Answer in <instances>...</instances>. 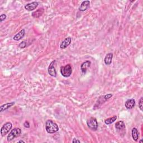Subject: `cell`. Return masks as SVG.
Masks as SVG:
<instances>
[{"instance_id": "obj_12", "label": "cell", "mask_w": 143, "mask_h": 143, "mask_svg": "<svg viewBox=\"0 0 143 143\" xmlns=\"http://www.w3.org/2000/svg\"><path fill=\"white\" fill-rule=\"evenodd\" d=\"M90 5V1H84L82 2L81 6L79 7V10L81 12L86 11Z\"/></svg>"}, {"instance_id": "obj_20", "label": "cell", "mask_w": 143, "mask_h": 143, "mask_svg": "<svg viewBox=\"0 0 143 143\" xmlns=\"http://www.w3.org/2000/svg\"><path fill=\"white\" fill-rule=\"evenodd\" d=\"M26 46H27V43H26V40H24V41H22L19 45V47L20 48H22V49L25 48Z\"/></svg>"}, {"instance_id": "obj_3", "label": "cell", "mask_w": 143, "mask_h": 143, "mask_svg": "<svg viewBox=\"0 0 143 143\" xmlns=\"http://www.w3.org/2000/svg\"><path fill=\"white\" fill-rule=\"evenodd\" d=\"M112 97V95L111 93L107 94V95L101 96L100 98L97 100L96 103L95 104V106H94L93 109H96V108H99L100 106H101L103 103L106 102L107 100L109 99L111 97Z\"/></svg>"}, {"instance_id": "obj_7", "label": "cell", "mask_w": 143, "mask_h": 143, "mask_svg": "<svg viewBox=\"0 0 143 143\" xmlns=\"http://www.w3.org/2000/svg\"><path fill=\"white\" fill-rule=\"evenodd\" d=\"M55 62H56V60H53V61H52L50 63L49 66L48 67V71L49 74L50 76H51V77H56L57 76V72L54 67Z\"/></svg>"}, {"instance_id": "obj_22", "label": "cell", "mask_w": 143, "mask_h": 143, "mask_svg": "<svg viewBox=\"0 0 143 143\" xmlns=\"http://www.w3.org/2000/svg\"><path fill=\"white\" fill-rule=\"evenodd\" d=\"M6 19V15L5 14H2L0 16V21H1V22H2V21L5 20Z\"/></svg>"}, {"instance_id": "obj_11", "label": "cell", "mask_w": 143, "mask_h": 143, "mask_svg": "<svg viewBox=\"0 0 143 143\" xmlns=\"http://www.w3.org/2000/svg\"><path fill=\"white\" fill-rule=\"evenodd\" d=\"M91 62L89 61V60H87V61L82 63L81 66V69L82 72L84 74L86 73L87 69L91 66Z\"/></svg>"}, {"instance_id": "obj_5", "label": "cell", "mask_w": 143, "mask_h": 143, "mask_svg": "<svg viewBox=\"0 0 143 143\" xmlns=\"http://www.w3.org/2000/svg\"><path fill=\"white\" fill-rule=\"evenodd\" d=\"M21 133V130L19 128H15L11 131L7 136V141H11L15 138L19 136Z\"/></svg>"}, {"instance_id": "obj_23", "label": "cell", "mask_w": 143, "mask_h": 143, "mask_svg": "<svg viewBox=\"0 0 143 143\" xmlns=\"http://www.w3.org/2000/svg\"><path fill=\"white\" fill-rule=\"evenodd\" d=\"M24 125L25 127H26V128H29V127H30V124L27 121H26L24 123Z\"/></svg>"}, {"instance_id": "obj_19", "label": "cell", "mask_w": 143, "mask_h": 143, "mask_svg": "<svg viewBox=\"0 0 143 143\" xmlns=\"http://www.w3.org/2000/svg\"><path fill=\"white\" fill-rule=\"evenodd\" d=\"M117 119V116H114L113 117H110V118H108L107 119H106L105 120V123L107 125H109V124H111L112 123H114L115 121Z\"/></svg>"}, {"instance_id": "obj_18", "label": "cell", "mask_w": 143, "mask_h": 143, "mask_svg": "<svg viewBox=\"0 0 143 143\" xmlns=\"http://www.w3.org/2000/svg\"><path fill=\"white\" fill-rule=\"evenodd\" d=\"M115 127L117 130H122L125 128V125L122 121H120L115 124Z\"/></svg>"}, {"instance_id": "obj_2", "label": "cell", "mask_w": 143, "mask_h": 143, "mask_svg": "<svg viewBox=\"0 0 143 143\" xmlns=\"http://www.w3.org/2000/svg\"><path fill=\"white\" fill-rule=\"evenodd\" d=\"M87 125L89 128L92 131H96L98 128V123L95 117L90 118L87 121Z\"/></svg>"}, {"instance_id": "obj_26", "label": "cell", "mask_w": 143, "mask_h": 143, "mask_svg": "<svg viewBox=\"0 0 143 143\" xmlns=\"http://www.w3.org/2000/svg\"><path fill=\"white\" fill-rule=\"evenodd\" d=\"M140 143H142V139L141 140H140Z\"/></svg>"}, {"instance_id": "obj_13", "label": "cell", "mask_w": 143, "mask_h": 143, "mask_svg": "<svg viewBox=\"0 0 143 143\" xmlns=\"http://www.w3.org/2000/svg\"><path fill=\"white\" fill-rule=\"evenodd\" d=\"M25 34V30L24 29L21 30V31L17 34L16 35H15L14 36V37L13 38V39L15 41H18V40H21V39H22L24 35Z\"/></svg>"}, {"instance_id": "obj_21", "label": "cell", "mask_w": 143, "mask_h": 143, "mask_svg": "<svg viewBox=\"0 0 143 143\" xmlns=\"http://www.w3.org/2000/svg\"><path fill=\"white\" fill-rule=\"evenodd\" d=\"M142 102H143L142 97H141L139 101V107L141 111H142Z\"/></svg>"}, {"instance_id": "obj_15", "label": "cell", "mask_w": 143, "mask_h": 143, "mask_svg": "<svg viewBox=\"0 0 143 143\" xmlns=\"http://www.w3.org/2000/svg\"><path fill=\"white\" fill-rule=\"evenodd\" d=\"M14 105H15V102H10V103H6V104L2 105L1 107H0V112H2L5 110H7V109L10 108Z\"/></svg>"}, {"instance_id": "obj_16", "label": "cell", "mask_w": 143, "mask_h": 143, "mask_svg": "<svg viewBox=\"0 0 143 143\" xmlns=\"http://www.w3.org/2000/svg\"><path fill=\"white\" fill-rule=\"evenodd\" d=\"M44 10L43 8H40L38 9V10H36L35 12H33L32 13V16L35 18H38L40 17L41 15L43 14Z\"/></svg>"}, {"instance_id": "obj_14", "label": "cell", "mask_w": 143, "mask_h": 143, "mask_svg": "<svg viewBox=\"0 0 143 143\" xmlns=\"http://www.w3.org/2000/svg\"><path fill=\"white\" fill-rule=\"evenodd\" d=\"M112 58H113V54L111 53H108L107 55H106L104 59V62L105 64L106 65L111 64L112 63Z\"/></svg>"}, {"instance_id": "obj_17", "label": "cell", "mask_w": 143, "mask_h": 143, "mask_svg": "<svg viewBox=\"0 0 143 143\" xmlns=\"http://www.w3.org/2000/svg\"><path fill=\"white\" fill-rule=\"evenodd\" d=\"M131 135H132V137H133V139L134 141H137L138 140L139 138V132L138 130H137L136 128L134 127V128H133L132 129L131 131Z\"/></svg>"}, {"instance_id": "obj_6", "label": "cell", "mask_w": 143, "mask_h": 143, "mask_svg": "<svg viewBox=\"0 0 143 143\" xmlns=\"http://www.w3.org/2000/svg\"><path fill=\"white\" fill-rule=\"evenodd\" d=\"M12 127H13V124H12L10 122H8L5 123L4 125L2 126L1 129V134L2 136H4L6 135L9 132Z\"/></svg>"}, {"instance_id": "obj_24", "label": "cell", "mask_w": 143, "mask_h": 143, "mask_svg": "<svg viewBox=\"0 0 143 143\" xmlns=\"http://www.w3.org/2000/svg\"><path fill=\"white\" fill-rule=\"evenodd\" d=\"M81 141L80 140H77V139H74L73 140V141H72V142H80Z\"/></svg>"}, {"instance_id": "obj_10", "label": "cell", "mask_w": 143, "mask_h": 143, "mask_svg": "<svg viewBox=\"0 0 143 143\" xmlns=\"http://www.w3.org/2000/svg\"><path fill=\"white\" fill-rule=\"evenodd\" d=\"M72 39L71 38L68 37L65 38L64 40H63L62 42H61V44L60 45V48L62 49H65L67 47L70 45V44L71 43Z\"/></svg>"}, {"instance_id": "obj_9", "label": "cell", "mask_w": 143, "mask_h": 143, "mask_svg": "<svg viewBox=\"0 0 143 143\" xmlns=\"http://www.w3.org/2000/svg\"><path fill=\"white\" fill-rule=\"evenodd\" d=\"M125 107L128 109L133 108L135 106V100L133 98L127 100L125 102Z\"/></svg>"}, {"instance_id": "obj_1", "label": "cell", "mask_w": 143, "mask_h": 143, "mask_svg": "<svg viewBox=\"0 0 143 143\" xmlns=\"http://www.w3.org/2000/svg\"><path fill=\"white\" fill-rule=\"evenodd\" d=\"M45 129H46L47 133L49 134L55 133L59 130V127L57 124L51 120H48L47 121L46 125H45Z\"/></svg>"}, {"instance_id": "obj_4", "label": "cell", "mask_w": 143, "mask_h": 143, "mask_svg": "<svg viewBox=\"0 0 143 143\" xmlns=\"http://www.w3.org/2000/svg\"><path fill=\"white\" fill-rule=\"evenodd\" d=\"M60 73L64 77H69L72 74V67L70 64H67L65 66H62L60 68Z\"/></svg>"}, {"instance_id": "obj_25", "label": "cell", "mask_w": 143, "mask_h": 143, "mask_svg": "<svg viewBox=\"0 0 143 143\" xmlns=\"http://www.w3.org/2000/svg\"><path fill=\"white\" fill-rule=\"evenodd\" d=\"M18 142H25V141H23V140H20V141H18Z\"/></svg>"}, {"instance_id": "obj_8", "label": "cell", "mask_w": 143, "mask_h": 143, "mask_svg": "<svg viewBox=\"0 0 143 143\" xmlns=\"http://www.w3.org/2000/svg\"><path fill=\"white\" fill-rule=\"evenodd\" d=\"M38 5H39L38 2L34 1V2L29 3V4H27V5H26L25 6V8L26 10L29 11H31L37 8Z\"/></svg>"}]
</instances>
